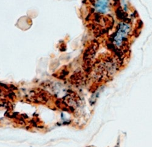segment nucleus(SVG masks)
<instances>
[{
	"instance_id": "f257e3e1",
	"label": "nucleus",
	"mask_w": 152,
	"mask_h": 147,
	"mask_svg": "<svg viewBox=\"0 0 152 147\" xmlns=\"http://www.w3.org/2000/svg\"><path fill=\"white\" fill-rule=\"evenodd\" d=\"M130 31L131 26L128 23H121L113 38L112 44L115 48H121L122 45L125 44L130 34Z\"/></svg>"
}]
</instances>
